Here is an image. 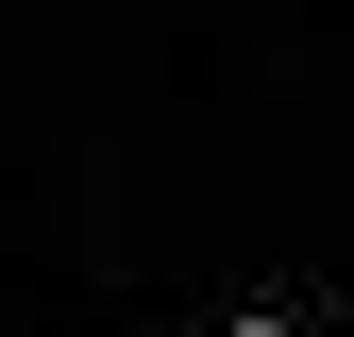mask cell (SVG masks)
Masks as SVG:
<instances>
[{
	"mask_svg": "<svg viewBox=\"0 0 354 337\" xmlns=\"http://www.w3.org/2000/svg\"><path fill=\"white\" fill-rule=\"evenodd\" d=\"M219 337H304V320H219Z\"/></svg>",
	"mask_w": 354,
	"mask_h": 337,
	"instance_id": "cell-1",
	"label": "cell"
}]
</instances>
